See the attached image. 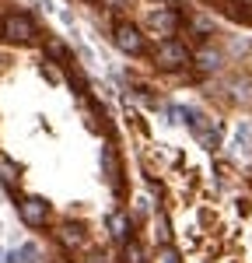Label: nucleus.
<instances>
[{"instance_id": "obj_21", "label": "nucleus", "mask_w": 252, "mask_h": 263, "mask_svg": "<svg viewBox=\"0 0 252 263\" xmlns=\"http://www.w3.org/2000/svg\"><path fill=\"white\" fill-rule=\"evenodd\" d=\"M165 4H168V7H172V4H175V0H165Z\"/></svg>"}, {"instance_id": "obj_13", "label": "nucleus", "mask_w": 252, "mask_h": 263, "mask_svg": "<svg viewBox=\"0 0 252 263\" xmlns=\"http://www.w3.org/2000/svg\"><path fill=\"white\" fill-rule=\"evenodd\" d=\"M46 53H49L53 60H63V63H70V49H67V46H63L60 39H49V42H46Z\"/></svg>"}, {"instance_id": "obj_14", "label": "nucleus", "mask_w": 252, "mask_h": 263, "mask_svg": "<svg viewBox=\"0 0 252 263\" xmlns=\"http://www.w3.org/2000/svg\"><path fill=\"white\" fill-rule=\"evenodd\" d=\"M123 263H147L140 242H126V246H123Z\"/></svg>"}, {"instance_id": "obj_7", "label": "nucleus", "mask_w": 252, "mask_h": 263, "mask_svg": "<svg viewBox=\"0 0 252 263\" xmlns=\"http://www.w3.org/2000/svg\"><path fill=\"white\" fill-rule=\"evenodd\" d=\"M147 25H151L154 32H161V35H172V32L179 28V18H175V11H172V7H161V11H151Z\"/></svg>"}, {"instance_id": "obj_6", "label": "nucleus", "mask_w": 252, "mask_h": 263, "mask_svg": "<svg viewBox=\"0 0 252 263\" xmlns=\"http://www.w3.org/2000/svg\"><path fill=\"white\" fill-rule=\"evenodd\" d=\"M109 232H112V239H119V242H133V218L126 214V211H112L109 214Z\"/></svg>"}, {"instance_id": "obj_5", "label": "nucleus", "mask_w": 252, "mask_h": 263, "mask_svg": "<svg viewBox=\"0 0 252 263\" xmlns=\"http://www.w3.org/2000/svg\"><path fill=\"white\" fill-rule=\"evenodd\" d=\"M21 221L28 224V228H42V224L49 221V203L42 200V197H25L21 200Z\"/></svg>"}, {"instance_id": "obj_1", "label": "nucleus", "mask_w": 252, "mask_h": 263, "mask_svg": "<svg viewBox=\"0 0 252 263\" xmlns=\"http://www.w3.org/2000/svg\"><path fill=\"white\" fill-rule=\"evenodd\" d=\"M189 60H193V53L186 49V42H179V39H161L158 49H154V63H161L165 70H179Z\"/></svg>"}, {"instance_id": "obj_2", "label": "nucleus", "mask_w": 252, "mask_h": 263, "mask_svg": "<svg viewBox=\"0 0 252 263\" xmlns=\"http://www.w3.org/2000/svg\"><path fill=\"white\" fill-rule=\"evenodd\" d=\"M0 35L7 42H32L35 39V25H32V18L28 14H7V18L0 21Z\"/></svg>"}, {"instance_id": "obj_22", "label": "nucleus", "mask_w": 252, "mask_h": 263, "mask_svg": "<svg viewBox=\"0 0 252 263\" xmlns=\"http://www.w3.org/2000/svg\"><path fill=\"white\" fill-rule=\"evenodd\" d=\"M0 263H4V253H0Z\"/></svg>"}, {"instance_id": "obj_20", "label": "nucleus", "mask_w": 252, "mask_h": 263, "mask_svg": "<svg viewBox=\"0 0 252 263\" xmlns=\"http://www.w3.org/2000/svg\"><path fill=\"white\" fill-rule=\"evenodd\" d=\"M53 263H74V260H53Z\"/></svg>"}, {"instance_id": "obj_4", "label": "nucleus", "mask_w": 252, "mask_h": 263, "mask_svg": "<svg viewBox=\"0 0 252 263\" xmlns=\"http://www.w3.org/2000/svg\"><path fill=\"white\" fill-rule=\"evenodd\" d=\"M112 39H116V46H119L123 53H130V57H140V53H144V35H140V28H133V25H126V21L116 25Z\"/></svg>"}, {"instance_id": "obj_18", "label": "nucleus", "mask_w": 252, "mask_h": 263, "mask_svg": "<svg viewBox=\"0 0 252 263\" xmlns=\"http://www.w3.org/2000/svg\"><path fill=\"white\" fill-rule=\"evenodd\" d=\"M189 28H193L196 35H207V32H210V21H203V18H193V21H189Z\"/></svg>"}, {"instance_id": "obj_16", "label": "nucleus", "mask_w": 252, "mask_h": 263, "mask_svg": "<svg viewBox=\"0 0 252 263\" xmlns=\"http://www.w3.org/2000/svg\"><path fill=\"white\" fill-rule=\"evenodd\" d=\"M196 60H200V67H203V70H214V67H217V53L203 49V53H196Z\"/></svg>"}, {"instance_id": "obj_12", "label": "nucleus", "mask_w": 252, "mask_h": 263, "mask_svg": "<svg viewBox=\"0 0 252 263\" xmlns=\"http://www.w3.org/2000/svg\"><path fill=\"white\" fill-rule=\"evenodd\" d=\"M0 179L7 182L11 190H14V182H18V165L11 162V158H4V155H0Z\"/></svg>"}, {"instance_id": "obj_15", "label": "nucleus", "mask_w": 252, "mask_h": 263, "mask_svg": "<svg viewBox=\"0 0 252 263\" xmlns=\"http://www.w3.org/2000/svg\"><path fill=\"white\" fill-rule=\"evenodd\" d=\"M158 263H182V256H179V249L161 246V249H158Z\"/></svg>"}, {"instance_id": "obj_17", "label": "nucleus", "mask_w": 252, "mask_h": 263, "mask_svg": "<svg viewBox=\"0 0 252 263\" xmlns=\"http://www.w3.org/2000/svg\"><path fill=\"white\" fill-rule=\"evenodd\" d=\"M42 78H46V81H53V84H60V70H56V63H53V60L42 63Z\"/></svg>"}, {"instance_id": "obj_19", "label": "nucleus", "mask_w": 252, "mask_h": 263, "mask_svg": "<svg viewBox=\"0 0 252 263\" xmlns=\"http://www.w3.org/2000/svg\"><path fill=\"white\" fill-rule=\"evenodd\" d=\"M102 4H105V7H112V11H123L130 0H102Z\"/></svg>"}, {"instance_id": "obj_8", "label": "nucleus", "mask_w": 252, "mask_h": 263, "mask_svg": "<svg viewBox=\"0 0 252 263\" xmlns=\"http://www.w3.org/2000/svg\"><path fill=\"white\" fill-rule=\"evenodd\" d=\"M151 235H154L158 246H172V224H168L165 211H154V218H151Z\"/></svg>"}, {"instance_id": "obj_9", "label": "nucleus", "mask_w": 252, "mask_h": 263, "mask_svg": "<svg viewBox=\"0 0 252 263\" xmlns=\"http://www.w3.org/2000/svg\"><path fill=\"white\" fill-rule=\"evenodd\" d=\"M56 239H60L67 249H77V246H84V232H81V224H60Z\"/></svg>"}, {"instance_id": "obj_11", "label": "nucleus", "mask_w": 252, "mask_h": 263, "mask_svg": "<svg viewBox=\"0 0 252 263\" xmlns=\"http://www.w3.org/2000/svg\"><path fill=\"white\" fill-rule=\"evenodd\" d=\"M35 260H39V249H35L32 242L18 246V249H14V253L7 256V263H35Z\"/></svg>"}, {"instance_id": "obj_3", "label": "nucleus", "mask_w": 252, "mask_h": 263, "mask_svg": "<svg viewBox=\"0 0 252 263\" xmlns=\"http://www.w3.org/2000/svg\"><path fill=\"white\" fill-rule=\"evenodd\" d=\"M186 123H189V130H193V137L203 144V147H221V134H217V126H210L207 116L203 112H196V109H186Z\"/></svg>"}, {"instance_id": "obj_10", "label": "nucleus", "mask_w": 252, "mask_h": 263, "mask_svg": "<svg viewBox=\"0 0 252 263\" xmlns=\"http://www.w3.org/2000/svg\"><path fill=\"white\" fill-rule=\"evenodd\" d=\"M102 165H105V179L112 182L116 190H123V182H119V162H116V151H112V147H105Z\"/></svg>"}]
</instances>
